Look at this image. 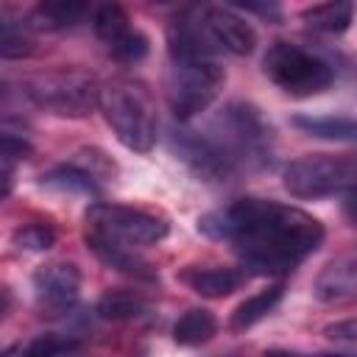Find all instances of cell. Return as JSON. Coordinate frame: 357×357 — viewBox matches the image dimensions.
Instances as JSON below:
<instances>
[{
	"label": "cell",
	"instance_id": "cell-5",
	"mask_svg": "<svg viewBox=\"0 0 357 357\" xmlns=\"http://www.w3.org/2000/svg\"><path fill=\"white\" fill-rule=\"evenodd\" d=\"M265 75L293 98H310L335 81V70L318 53L296 45V42H273L262 59Z\"/></svg>",
	"mask_w": 357,
	"mask_h": 357
},
{
	"label": "cell",
	"instance_id": "cell-23",
	"mask_svg": "<svg viewBox=\"0 0 357 357\" xmlns=\"http://www.w3.org/2000/svg\"><path fill=\"white\" fill-rule=\"evenodd\" d=\"M14 245L17 248H25V251H45L56 243V229L50 223H25L20 229H14L11 234Z\"/></svg>",
	"mask_w": 357,
	"mask_h": 357
},
{
	"label": "cell",
	"instance_id": "cell-32",
	"mask_svg": "<svg viewBox=\"0 0 357 357\" xmlns=\"http://www.w3.org/2000/svg\"><path fill=\"white\" fill-rule=\"evenodd\" d=\"M223 357H234V354H223Z\"/></svg>",
	"mask_w": 357,
	"mask_h": 357
},
{
	"label": "cell",
	"instance_id": "cell-30",
	"mask_svg": "<svg viewBox=\"0 0 357 357\" xmlns=\"http://www.w3.org/2000/svg\"><path fill=\"white\" fill-rule=\"evenodd\" d=\"M265 357H310V354H298V351H284V349H271V351H265Z\"/></svg>",
	"mask_w": 357,
	"mask_h": 357
},
{
	"label": "cell",
	"instance_id": "cell-29",
	"mask_svg": "<svg viewBox=\"0 0 357 357\" xmlns=\"http://www.w3.org/2000/svg\"><path fill=\"white\" fill-rule=\"evenodd\" d=\"M343 215H346V220L357 229V187H351V190L343 195Z\"/></svg>",
	"mask_w": 357,
	"mask_h": 357
},
{
	"label": "cell",
	"instance_id": "cell-28",
	"mask_svg": "<svg viewBox=\"0 0 357 357\" xmlns=\"http://www.w3.org/2000/svg\"><path fill=\"white\" fill-rule=\"evenodd\" d=\"M326 337L332 340H346V343H357V321H340L326 326Z\"/></svg>",
	"mask_w": 357,
	"mask_h": 357
},
{
	"label": "cell",
	"instance_id": "cell-3",
	"mask_svg": "<svg viewBox=\"0 0 357 357\" xmlns=\"http://www.w3.org/2000/svg\"><path fill=\"white\" fill-rule=\"evenodd\" d=\"M98 78L86 70L61 67L47 70L25 81V95L36 109H45L56 117H86L95 106H100Z\"/></svg>",
	"mask_w": 357,
	"mask_h": 357
},
{
	"label": "cell",
	"instance_id": "cell-10",
	"mask_svg": "<svg viewBox=\"0 0 357 357\" xmlns=\"http://www.w3.org/2000/svg\"><path fill=\"white\" fill-rule=\"evenodd\" d=\"M173 151L206 181H223L234 173V165L229 162V156L206 137V134H195V131H173L170 137Z\"/></svg>",
	"mask_w": 357,
	"mask_h": 357
},
{
	"label": "cell",
	"instance_id": "cell-13",
	"mask_svg": "<svg viewBox=\"0 0 357 357\" xmlns=\"http://www.w3.org/2000/svg\"><path fill=\"white\" fill-rule=\"evenodd\" d=\"M178 279L195 290L198 296H206V298H223L229 293H234L243 282H245V273L237 271V268H201V265H187Z\"/></svg>",
	"mask_w": 357,
	"mask_h": 357
},
{
	"label": "cell",
	"instance_id": "cell-4",
	"mask_svg": "<svg viewBox=\"0 0 357 357\" xmlns=\"http://www.w3.org/2000/svg\"><path fill=\"white\" fill-rule=\"evenodd\" d=\"M282 184L293 198H304V201L346 195L351 187H357V156L307 153L284 167Z\"/></svg>",
	"mask_w": 357,
	"mask_h": 357
},
{
	"label": "cell",
	"instance_id": "cell-31",
	"mask_svg": "<svg viewBox=\"0 0 357 357\" xmlns=\"http://www.w3.org/2000/svg\"><path fill=\"white\" fill-rule=\"evenodd\" d=\"M318 357H357V354H318Z\"/></svg>",
	"mask_w": 357,
	"mask_h": 357
},
{
	"label": "cell",
	"instance_id": "cell-2",
	"mask_svg": "<svg viewBox=\"0 0 357 357\" xmlns=\"http://www.w3.org/2000/svg\"><path fill=\"white\" fill-rule=\"evenodd\" d=\"M100 112L114 137L137 153L156 142V109L148 86L137 78H112L100 86Z\"/></svg>",
	"mask_w": 357,
	"mask_h": 357
},
{
	"label": "cell",
	"instance_id": "cell-18",
	"mask_svg": "<svg viewBox=\"0 0 357 357\" xmlns=\"http://www.w3.org/2000/svg\"><path fill=\"white\" fill-rule=\"evenodd\" d=\"M145 312H148V298L139 290L117 287V290H106L98 298V315L106 321H134Z\"/></svg>",
	"mask_w": 357,
	"mask_h": 357
},
{
	"label": "cell",
	"instance_id": "cell-26",
	"mask_svg": "<svg viewBox=\"0 0 357 357\" xmlns=\"http://www.w3.org/2000/svg\"><path fill=\"white\" fill-rule=\"evenodd\" d=\"M109 53H112V59H117V61H123V64L142 61V59L148 56V36L134 28L128 36H123L117 45H112Z\"/></svg>",
	"mask_w": 357,
	"mask_h": 357
},
{
	"label": "cell",
	"instance_id": "cell-12",
	"mask_svg": "<svg viewBox=\"0 0 357 357\" xmlns=\"http://www.w3.org/2000/svg\"><path fill=\"white\" fill-rule=\"evenodd\" d=\"M312 293L324 304H340L357 298V248L332 257L315 276Z\"/></svg>",
	"mask_w": 357,
	"mask_h": 357
},
{
	"label": "cell",
	"instance_id": "cell-8",
	"mask_svg": "<svg viewBox=\"0 0 357 357\" xmlns=\"http://www.w3.org/2000/svg\"><path fill=\"white\" fill-rule=\"evenodd\" d=\"M223 67L212 61H173L167 73V106L176 120H190L220 95Z\"/></svg>",
	"mask_w": 357,
	"mask_h": 357
},
{
	"label": "cell",
	"instance_id": "cell-27",
	"mask_svg": "<svg viewBox=\"0 0 357 357\" xmlns=\"http://www.w3.org/2000/svg\"><path fill=\"white\" fill-rule=\"evenodd\" d=\"M31 156V145L14 134H6L3 137V167H14V162L20 159H28Z\"/></svg>",
	"mask_w": 357,
	"mask_h": 357
},
{
	"label": "cell",
	"instance_id": "cell-16",
	"mask_svg": "<svg viewBox=\"0 0 357 357\" xmlns=\"http://www.w3.org/2000/svg\"><path fill=\"white\" fill-rule=\"evenodd\" d=\"M293 126L310 137L332 139V142H357V117L340 114H296Z\"/></svg>",
	"mask_w": 357,
	"mask_h": 357
},
{
	"label": "cell",
	"instance_id": "cell-15",
	"mask_svg": "<svg viewBox=\"0 0 357 357\" xmlns=\"http://www.w3.org/2000/svg\"><path fill=\"white\" fill-rule=\"evenodd\" d=\"M84 17H86V6L84 3H75V0H47V3H39L28 14L25 25L36 28V31H64V28L78 25Z\"/></svg>",
	"mask_w": 357,
	"mask_h": 357
},
{
	"label": "cell",
	"instance_id": "cell-22",
	"mask_svg": "<svg viewBox=\"0 0 357 357\" xmlns=\"http://www.w3.org/2000/svg\"><path fill=\"white\" fill-rule=\"evenodd\" d=\"M75 346H78V343L70 340V337L45 332V335H36L33 340H28V343L20 349V357H64V354H70Z\"/></svg>",
	"mask_w": 357,
	"mask_h": 357
},
{
	"label": "cell",
	"instance_id": "cell-11",
	"mask_svg": "<svg viewBox=\"0 0 357 357\" xmlns=\"http://www.w3.org/2000/svg\"><path fill=\"white\" fill-rule=\"evenodd\" d=\"M201 22L209 31L212 42L220 50H229L234 56H248L257 47V31L254 25L240 17L229 6H206L201 8Z\"/></svg>",
	"mask_w": 357,
	"mask_h": 357
},
{
	"label": "cell",
	"instance_id": "cell-9",
	"mask_svg": "<svg viewBox=\"0 0 357 357\" xmlns=\"http://www.w3.org/2000/svg\"><path fill=\"white\" fill-rule=\"evenodd\" d=\"M36 301L50 312H67L81 298V271L75 262H47L33 273Z\"/></svg>",
	"mask_w": 357,
	"mask_h": 357
},
{
	"label": "cell",
	"instance_id": "cell-19",
	"mask_svg": "<svg viewBox=\"0 0 357 357\" xmlns=\"http://www.w3.org/2000/svg\"><path fill=\"white\" fill-rule=\"evenodd\" d=\"M351 17H354V6L346 3V0L318 3V6H310V8L301 11V20L310 28L324 31V33H343L351 25Z\"/></svg>",
	"mask_w": 357,
	"mask_h": 357
},
{
	"label": "cell",
	"instance_id": "cell-25",
	"mask_svg": "<svg viewBox=\"0 0 357 357\" xmlns=\"http://www.w3.org/2000/svg\"><path fill=\"white\" fill-rule=\"evenodd\" d=\"M45 184L50 187H61V190H84V192H95V176L89 170H78V167H59L53 173L45 176Z\"/></svg>",
	"mask_w": 357,
	"mask_h": 357
},
{
	"label": "cell",
	"instance_id": "cell-6",
	"mask_svg": "<svg viewBox=\"0 0 357 357\" xmlns=\"http://www.w3.org/2000/svg\"><path fill=\"white\" fill-rule=\"evenodd\" d=\"M86 237L117 243L126 248H142L165 240L167 223L145 209L123 204H92L86 209Z\"/></svg>",
	"mask_w": 357,
	"mask_h": 357
},
{
	"label": "cell",
	"instance_id": "cell-24",
	"mask_svg": "<svg viewBox=\"0 0 357 357\" xmlns=\"http://www.w3.org/2000/svg\"><path fill=\"white\" fill-rule=\"evenodd\" d=\"M28 25H17V22H3V33H0V56L3 59H22L33 50L28 33H25Z\"/></svg>",
	"mask_w": 357,
	"mask_h": 357
},
{
	"label": "cell",
	"instance_id": "cell-1",
	"mask_svg": "<svg viewBox=\"0 0 357 357\" xmlns=\"http://www.w3.org/2000/svg\"><path fill=\"white\" fill-rule=\"evenodd\" d=\"M198 229L215 240H229L254 273L293 271L324 243V226L310 212L265 198H240L209 212Z\"/></svg>",
	"mask_w": 357,
	"mask_h": 357
},
{
	"label": "cell",
	"instance_id": "cell-17",
	"mask_svg": "<svg viewBox=\"0 0 357 357\" xmlns=\"http://www.w3.org/2000/svg\"><path fill=\"white\" fill-rule=\"evenodd\" d=\"M284 296V284L282 282H276V284H268L265 290H259V293H254V296H248L243 304H237V310L231 312V321H229V326L234 329V332H243V329H251L254 324H259L276 304H279V298Z\"/></svg>",
	"mask_w": 357,
	"mask_h": 357
},
{
	"label": "cell",
	"instance_id": "cell-20",
	"mask_svg": "<svg viewBox=\"0 0 357 357\" xmlns=\"http://www.w3.org/2000/svg\"><path fill=\"white\" fill-rule=\"evenodd\" d=\"M218 332V321L209 310L204 307H192L187 310L176 324H173V340L178 346H201L206 340H212V335Z\"/></svg>",
	"mask_w": 357,
	"mask_h": 357
},
{
	"label": "cell",
	"instance_id": "cell-21",
	"mask_svg": "<svg viewBox=\"0 0 357 357\" xmlns=\"http://www.w3.org/2000/svg\"><path fill=\"white\" fill-rule=\"evenodd\" d=\"M92 25H95V33L106 42V47L117 45L123 36H128L134 31L128 14L123 6L117 3H106V6H98L95 8V17H92Z\"/></svg>",
	"mask_w": 357,
	"mask_h": 357
},
{
	"label": "cell",
	"instance_id": "cell-7",
	"mask_svg": "<svg viewBox=\"0 0 357 357\" xmlns=\"http://www.w3.org/2000/svg\"><path fill=\"white\" fill-rule=\"evenodd\" d=\"M218 137H209L231 165L237 162H265L271 156V128L254 106L231 103L212 123Z\"/></svg>",
	"mask_w": 357,
	"mask_h": 357
},
{
	"label": "cell",
	"instance_id": "cell-14",
	"mask_svg": "<svg viewBox=\"0 0 357 357\" xmlns=\"http://www.w3.org/2000/svg\"><path fill=\"white\" fill-rule=\"evenodd\" d=\"M86 245L109 268H114V271H120V273H126L131 279H139V282H156V268L148 259H142L134 248H126V245H117V243H106V240H95V237H86Z\"/></svg>",
	"mask_w": 357,
	"mask_h": 357
}]
</instances>
